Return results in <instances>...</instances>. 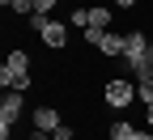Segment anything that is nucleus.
I'll return each instance as SVG.
<instances>
[{
  "mask_svg": "<svg viewBox=\"0 0 153 140\" xmlns=\"http://www.w3.org/2000/svg\"><path fill=\"white\" fill-rule=\"evenodd\" d=\"M123 43H128V38H123V34H106V38H102V43H98V51H102V55H111V59H115V55H119V59H123Z\"/></svg>",
  "mask_w": 153,
  "mask_h": 140,
  "instance_id": "5",
  "label": "nucleus"
},
{
  "mask_svg": "<svg viewBox=\"0 0 153 140\" xmlns=\"http://www.w3.org/2000/svg\"><path fill=\"white\" fill-rule=\"evenodd\" d=\"M26 68H30V55L26 51H9V59H4L0 72H26Z\"/></svg>",
  "mask_w": 153,
  "mask_h": 140,
  "instance_id": "6",
  "label": "nucleus"
},
{
  "mask_svg": "<svg viewBox=\"0 0 153 140\" xmlns=\"http://www.w3.org/2000/svg\"><path fill=\"white\" fill-rule=\"evenodd\" d=\"M55 4H60V0H34V13H43V17H47Z\"/></svg>",
  "mask_w": 153,
  "mask_h": 140,
  "instance_id": "12",
  "label": "nucleus"
},
{
  "mask_svg": "<svg viewBox=\"0 0 153 140\" xmlns=\"http://www.w3.org/2000/svg\"><path fill=\"white\" fill-rule=\"evenodd\" d=\"M102 98H106V106H111V110H128L132 102H136V85H132L128 76H115V81H106Z\"/></svg>",
  "mask_w": 153,
  "mask_h": 140,
  "instance_id": "1",
  "label": "nucleus"
},
{
  "mask_svg": "<svg viewBox=\"0 0 153 140\" xmlns=\"http://www.w3.org/2000/svg\"><path fill=\"white\" fill-rule=\"evenodd\" d=\"M136 98L145 106H153V76H140V81H136Z\"/></svg>",
  "mask_w": 153,
  "mask_h": 140,
  "instance_id": "9",
  "label": "nucleus"
},
{
  "mask_svg": "<svg viewBox=\"0 0 153 140\" xmlns=\"http://www.w3.org/2000/svg\"><path fill=\"white\" fill-rule=\"evenodd\" d=\"M51 140H55V136H51Z\"/></svg>",
  "mask_w": 153,
  "mask_h": 140,
  "instance_id": "17",
  "label": "nucleus"
},
{
  "mask_svg": "<svg viewBox=\"0 0 153 140\" xmlns=\"http://www.w3.org/2000/svg\"><path fill=\"white\" fill-rule=\"evenodd\" d=\"M30 140H51V136H47V132H34V136H30Z\"/></svg>",
  "mask_w": 153,
  "mask_h": 140,
  "instance_id": "16",
  "label": "nucleus"
},
{
  "mask_svg": "<svg viewBox=\"0 0 153 140\" xmlns=\"http://www.w3.org/2000/svg\"><path fill=\"white\" fill-rule=\"evenodd\" d=\"M111 140H136V127L119 119V123H111Z\"/></svg>",
  "mask_w": 153,
  "mask_h": 140,
  "instance_id": "8",
  "label": "nucleus"
},
{
  "mask_svg": "<svg viewBox=\"0 0 153 140\" xmlns=\"http://www.w3.org/2000/svg\"><path fill=\"white\" fill-rule=\"evenodd\" d=\"M115 4H119V9H136V0H115Z\"/></svg>",
  "mask_w": 153,
  "mask_h": 140,
  "instance_id": "13",
  "label": "nucleus"
},
{
  "mask_svg": "<svg viewBox=\"0 0 153 140\" xmlns=\"http://www.w3.org/2000/svg\"><path fill=\"white\" fill-rule=\"evenodd\" d=\"M145 119H149V132H153V106H145Z\"/></svg>",
  "mask_w": 153,
  "mask_h": 140,
  "instance_id": "14",
  "label": "nucleus"
},
{
  "mask_svg": "<svg viewBox=\"0 0 153 140\" xmlns=\"http://www.w3.org/2000/svg\"><path fill=\"white\" fill-rule=\"evenodd\" d=\"M38 34H43V43H47L51 51H60V47L68 43V26H64V21H51V17H47V26L38 30Z\"/></svg>",
  "mask_w": 153,
  "mask_h": 140,
  "instance_id": "4",
  "label": "nucleus"
},
{
  "mask_svg": "<svg viewBox=\"0 0 153 140\" xmlns=\"http://www.w3.org/2000/svg\"><path fill=\"white\" fill-rule=\"evenodd\" d=\"M68 26H72V30H89V9H72Z\"/></svg>",
  "mask_w": 153,
  "mask_h": 140,
  "instance_id": "10",
  "label": "nucleus"
},
{
  "mask_svg": "<svg viewBox=\"0 0 153 140\" xmlns=\"http://www.w3.org/2000/svg\"><path fill=\"white\" fill-rule=\"evenodd\" d=\"M22 106H26V102H22V93H17V89L9 93V89H4V102H0V140H9L13 123L22 119Z\"/></svg>",
  "mask_w": 153,
  "mask_h": 140,
  "instance_id": "2",
  "label": "nucleus"
},
{
  "mask_svg": "<svg viewBox=\"0 0 153 140\" xmlns=\"http://www.w3.org/2000/svg\"><path fill=\"white\" fill-rule=\"evenodd\" d=\"M34 132H47V136H55V132H60L64 123H60V110H55V106H34Z\"/></svg>",
  "mask_w": 153,
  "mask_h": 140,
  "instance_id": "3",
  "label": "nucleus"
},
{
  "mask_svg": "<svg viewBox=\"0 0 153 140\" xmlns=\"http://www.w3.org/2000/svg\"><path fill=\"white\" fill-rule=\"evenodd\" d=\"M9 13H34V0H0Z\"/></svg>",
  "mask_w": 153,
  "mask_h": 140,
  "instance_id": "11",
  "label": "nucleus"
},
{
  "mask_svg": "<svg viewBox=\"0 0 153 140\" xmlns=\"http://www.w3.org/2000/svg\"><path fill=\"white\" fill-rule=\"evenodd\" d=\"M89 30H111V9H106V4L89 9Z\"/></svg>",
  "mask_w": 153,
  "mask_h": 140,
  "instance_id": "7",
  "label": "nucleus"
},
{
  "mask_svg": "<svg viewBox=\"0 0 153 140\" xmlns=\"http://www.w3.org/2000/svg\"><path fill=\"white\" fill-rule=\"evenodd\" d=\"M136 140H153V132H140V127H136Z\"/></svg>",
  "mask_w": 153,
  "mask_h": 140,
  "instance_id": "15",
  "label": "nucleus"
}]
</instances>
